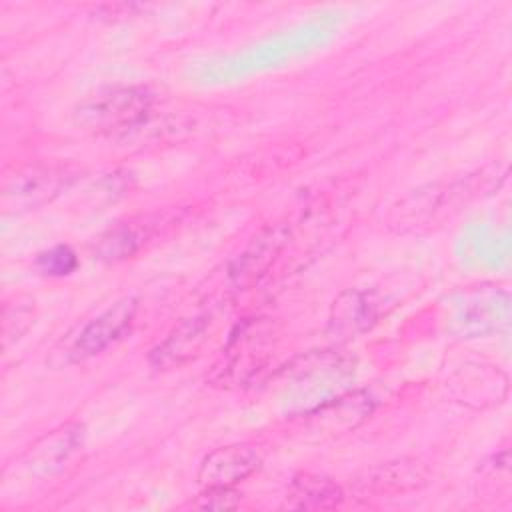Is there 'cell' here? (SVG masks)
I'll return each mask as SVG.
<instances>
[{"label":"cell","instance_id":"cell-6","mask_svg":"<svg viewBox=\"0 0 512 512\" xmlns=\"http://www.w3.org/2000/svg\"><path fill=\"white\" fill-rule=\"evenodd\" d=\"M378 320V302L370 292L344 290L330 308L328 334L344 342L368 332Z\"/></svg>","mask_w":512,"mask_h":512},{"label":"cell","instance_id":"cell-5","mask_svg":"<svg viewBox=\"0 0 512 512\" xmlns=\"http://www.w3.org/2000/svg\"><path fill=\"white\" fill-rule=\"evenodd\" d=\"M260 466V456L246 444H230L212 450L198 468V484L204 488H234L252 476Z\"/></svg>","mask_w":512,"mask_h":512},{"label":"cell","instance_id":"cell-11","mask_svg":"<svg viewBox=\"0 0 512 512\" xmlns=\"http://www.w3.org/2000/svg\"><path fill=\"white\" fill-rule=\"evenodd\" d=\"M344 500L342 488L318 474L296 476L286 494V506L296 510H330Z\"/></svg>","mask_w":512,"mask_h":512},{"label":"cell","instance_id":"cell-4","mask_svg":"<svg viewBox=\"0 0 512 512\" xmlns=\"http://www.w3.org/2000/svg\"><path fill=\"white\" fill-rule=\"evenodd\" d=\"M470 192H474L472 186L464 188L458 184H448L446 188L428 186V188L414 190L394 206L388 218L390 226L402 232L428 226L438 214L446 212L448 206H456Z\"/></svg>","mask_w":512,"mask_h":512},{"label":"cell","instance_id":"cell-2","mask_svg":"<svg viewBox=\"0 0 512 512\" xmlns=\"http://www.w3.org/2000/svg\"><path fill=\"white\" fill-rule=\"evenodd\" d=\"M78 176L68 164H34L18 170L4 186V206L16 212L38 208L54 200Z\"/></svg>","mask_w":512,"mask_h":512},{"label":"cell","instance_id":"cell-16","mask_svg":"<svg viewBox=\"0 0 512 512\" xmlns=\"http://www.w3.org/2000/svg\"><path fill=\"white\" fill-rule=\"evenodd\" d=\"M242 494H238L234 488H204V492L198 496L196 506L204 510H232L240 506Z\"/></svg>","mask_w":512,"mask_h":512},{"label":"cell","instance_id":"cell-12","mask_svg":"<svg viewBox=\"0 0 512 512\" xmlns=\"http://www.w3.org/2000/svg\"><path fill=\"white\" fill-rule=\"evenodd\" d=\"M472 310L464 312L458 320L464 324V332L472 334H488L500 330L508 322V294L502 290H482L474 294L470 302Z\"/></svg>","mask_w":512,"mask_h":512},{"label":"cell","instance_id":"cell-3","mask_svg":"<svg viewBox=\"0 0 512 512\" xmlns=\"http://www.w3.org/2000/svg\"><path fill=\"white\" fill-rule=\"evenodd\" d=\"M136 314V298H122L94 320H90L80 332L74 336L68 356L74 362L92 358L120 340L132 326Z\"/></svg>","mask_w":512,"mask_h":512},{"label":"cell","instance_id":"cell-1","mask_svg":"<svg viewBox=\"0 0 512 512\" xmlns=\"http://www.w3.org/2000/svg\"><path fill=\"white\" fill-rule=\"evenodd\" d=\"M152 94L142 86H110L96 90L74 108V122L96 134H112L144 122Z\"/></svg>","mask_w":512,"mask_h":512},{"label":"cell","instance_id":"cell-9","mask_svg":"<svg viewBox=\"0 0 512 512\" xmlns=\"http://www.w3.org/2000/svg\"><path fill=\"white\" fill-rule=\"evenodd\" d=\"M372 412V402L364 392H350L330 398L316 408L304 412L312 428H324L328 432H344L360 424Z\"/></svg>","mask_w":512,"mask_h":512},{"label":"cell","instance_id":"cell-8","mask_svg":"<svg viewBox=\"0 0 512 512\" xmlns=\"http://www.w3.org/2000/svg\"><path fill=\"white\" fill-rule=\"evenodd\" d=\"M208 338V320L194 316L182 320L152 352L150 364L156 368H174L192 360Z\"/></svg>","mask_w":512,"mask_h":512},{"label":"cell","instance_id":"cell-15","mask_svg":"<svg viewBox=\"0 0 512 512\" xmlns=\"http://www.w3.org/2000/svg\"><path fill=\"white\" fill-rule=\"evenodd\" d=\"M36 266L48 276H66L78 266V258L70 246H54L36 258Z\"/></svg>","mask_w":512,"mask_h":512},{"label":"cell","instance_id":"cell-7","mask_svg":"<svg viewBox=\"0 0 512 512\" xmlns=\"http://www.w3.org/2000/svg\"><path fill=\"white\" fill-rule=\"evenodd\" d=\"M286 236L288 232L284 226H272L252 238L246 250L230 266L232 284L236 288H250L258 284L260 278L268 274V268L286 244Z\"/></svg>","mask_w":512,"mask_h":512},{"label":"cell","instance_id":"cell-10","mask_svg":"<svg viewBox=\"0 0 512 512\" xmlns=\"http://www.w3.org/2000/svg\"><path fill=\"white\" fill-rule=\"evenodd\" d=\"M82 444V426L80 424H64L42 440H38L26 454V464L32 472L46 474L54 472L70 458V454Z\"/></svg>","mask_w":512,"mask_h":512},{"label":"cell","instance_id":"cell-14","mask_svg":"<svg viewBox=\"0 0 512 512\" xmlns=\"http://www.w3.org/2000/svg\"><path fill=\"white\" fill-rule=\"evenodd\" d=\"M32 300L14 298V302H8L4 306V320H2V332H4V344L10 340H18L26 328L32 322Z\"/></svg>","mask_w":512,"mask_h":512},{"label":"cell","instance_id":"cell-13","mask_svg":"<svg viewBox=\"0 0 512 512\" xmlns=\"http://www.w3.org/2000/svg\"><path fill=\"white\" fill-rule=\"evenodd\" d=\"M146 238V232L134 228L132 224H118L116 228H110L106 234L100 236L96 244V256L106 262L124 260L142 246Z\"/></svg>","mask_w":512,"mask_h":512}]
</instances>
